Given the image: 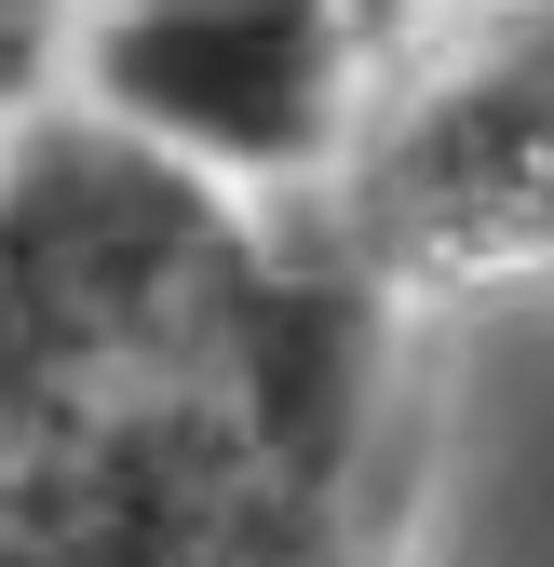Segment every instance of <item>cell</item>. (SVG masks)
<instances>
[{"label":"cell","instance_id":"1","mask_svg":"<svg viewBox=\"0 0 554 567\" xmlns=\"http://www.w3.org/2000/svg\"><path fill=\"white\" fill-rule=\"evenodd\" d=\"M379 284L109 122L0 135V567H338Z\"/></svg>","mask_w":554,"mask_h":567},{"label":"cell","instance_id":"2","mask_svg":"<svg viewBox=\"0 0 554 567\" xmlns=\"http://www.w3.org/2000/svg\"><path fill=\"white\" fill-rule=\"evenodd\" d=\"M392 0H82V122L189 189H311L352 163Z\"/></svg>","mask_w":554,"mask_h":567},{"label":"cell","instance_id":"3","mask_svg":"<svg viewBox=\"0 0 554 567\" xmlns=\"http://www.w3.org/2000/svg\"><path fill=\"white\" fill-rule=\"evenodd\" d=\"M338 257L366 284H554V14L541 0L352 135Z\"/></svg>","mask_w":554,"mask_h":567},{"label":"cell","instance_id":"4","mask_svg":"<svg viewBox=\"0 0 554 567\" xmlns=\"http://www.w3.org/2000/svg\"><path fill=\"white\" fill-rule=\"evenodd\" d=\"M0 14H28V0H0Z\"/></svg>","mask_w":554,"mask_h":567},{"label":"cell","instance_id":"5","mask_svg":"<svg viewBox=\"0 0 554 567\" xmlns=\"http://www.w3.org/2000/svg\"><path fill=\"white\" fill-rule=\"evenodd\" d=\"M541 14H554V0H541Z\"/></svg>","mask_w":554,"mask_h":567}]
</instances>
